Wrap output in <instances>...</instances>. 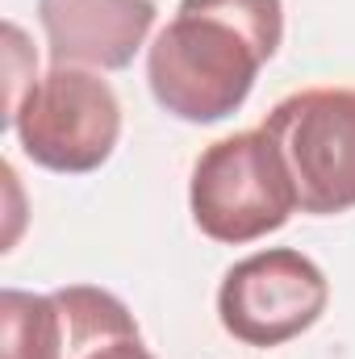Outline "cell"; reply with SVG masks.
<instances>
[{
    "mask_svg": "<svg viewBox=\"0 0 355 359\" xmlns=\"http://www.w3.org/2000/svg\"><path fill=\"white\" fill-rule=\"evenodd\" d=\"M260 67V50L234 25L184 8L147 55V80L159 109L192 126L239 113L255 88Z\"/></svg>",
    "mask_w": 355,
    "mask_h": 359,
    "instance_id": "6da1fadb",
    "label": "cell"
},
{
    "mask_svg": "<svg viewBox=\"0 0 355 359\" xmlns=\"http://www.w3.org/2000/svg\"><path fill=\"white\" fill-rule=\"evenodd\" d=\"M192 222L205 238L239 247L280 230L297 209L293 176L264 130H247L213 142L188 184Z\"/></svg>",
    "mask_w": 355,
    "mask_h": 359,
    "instance_id": "7a4b0ae2",
    "label": "cell"
},
{
    "mask_svg": "<svg viewBox=\"0 0 355 359\" xmlns=\"http://www.w3.org/2000/svg\"><path fill=\"white\" fill-rule=\"evenodd\" d=\"M293 188L297 209L335 217L355 209V88H305L264 117Z\"/></svg>",
    "mask_w": 355,
    "mask_h": 359,
    "instance_id": "3957f363",
    "label": "cell"
},
{
    "mask_svg": "<svg viewBox=\"0 0 355 359\" xmlns=\"http://www.w3.org/2000/svg\"><path fill=\"white\" fill-rule=\"evenodd\" d=\"M8 126L38 168L84 176L113 155L121 134V104L96 72L51 67L29 84Z\"/></svg>",
    "mask_w": 355,
    "mask_h": 359,
    "instance_id": "277c9868",
    "label": "cell"
},
{
    "mask_svg": "<svg viewBox=\"0 0 355 359\" xmlns=\"http://www.w3.org/2000/svg\"><path fill=\"white\" fill-rule=\"evenodd\" d=\"M330 301V284L301 251H260L226 271L217 318L247 347H280L301 339Z\"/></svg>",
    "mask_w": 355,
    "mask_h": 359,
    "instance_id": "5b68a950",
    "label": "cell"
},
{
    "mask_svg": "<svg viewBox=\"0 0 355 359\" xmlns=\"http://www.w3.org/2000/svg\"><path fill=\"white\" fill-rule=\"evenodd\" d=\"M55 67L121 72L155 25L151 0H38Z\"/></svg>",
    "mask_w": 355,
    "mask_h": 359,
    "instance_id": "8992f818",
    "label": "cell"
},
{
    "mask_svg": "<svg viewBox=\"0 0 355 359\" xmlns=\"http://www.w3.org/2000/svg\"><path fill=\"white\" fill-rule=\"evenodd\" d=\"M0 359H67V326L55 292H0Z\"/></svg>",
    "mask_w": 355,
    "mask_h": 359,
    "instance_id": "52a82bcc",
    "label": "cell"
},
{
    "mask_svg": "<svg viewBox=\"0 0 355 359\" xmlns=\"http://www.w3.org/2000/svg\"><path fill=\"white\" fill-rule=\"evenodd\" d=\"M184 13H205V17H217L226 25H234L255 50L260 59H272L284 42V8L280 0H180Z\"/></svg>",
    "mask_w": 355,
    "mask_h": 359,
    "instance_id": "ba28073f",
    "label": "cell"
},
{
    "mask_svg": "<svg viewBox=\"0 0 355 359\" xmlns=\"http://www.w3.org/2000/svg\"><path fill=\"white\" fill-rule=\"evenodd\" d=\"M84 359H155L142 347V334H121V339H109L100 343L96 351H88Z\"/></svg>",
    "mask_w": 355,
    "mask_h": 359,
    "instance_id": "9c48e42d",
    "label": "cell"
}]
</instances>
